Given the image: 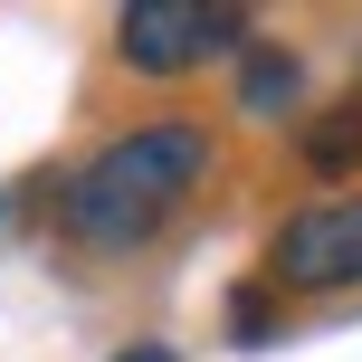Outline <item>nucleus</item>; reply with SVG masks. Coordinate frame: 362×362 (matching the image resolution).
I'll return each mask as SVG.
<instances>
[{
    "instance_id": "obj_1",
    "label": "nucleus",
    "mask_w": 362,
    "mask_h": 362,
    "mask_svg": "<svg viewBox=\"0 0 362 362\" xmlns=\"http://www.w3.org/2000/svg\"><path fill=\"white\" fill-rule=\"evenodd\" d=\"M210 172V124L163 115V124H134L67 181V238L76 248H144L153 229L181 210V191Z\"/></svg>"
},
{
    "instance_id": "obj_2",
    "label": "nucleus",
    "mask_w": 362,
    "mask_h": 362,
    "mask_svg": "<svg viewBox=\"0 0 362 362\" xmlns=\"http://www.w3.org/2000/svg\"><path fill=\"white\" fill-rule=\"evenodd\" d=\"M115 48H124L134 76H191L200 57H238L248 48V19L238 10H200V0H124Z\"/></svg>"
},
{
    "instance_id": "obj_3",
    "label": "nucleus",
    "mask_w": 362,
    "mask_h": 362,
    "mask_svg": "<svg viewBox=\"0 0 362 362\" xmlns=\"http://www.w3.org/2000/svg\"><path fill=\"white\" fill-rule=\"evenodd\" d=\"M267 276L296 286V296L362 286V191L353 200H305V210H286L276 238H267Z\"/></svg>"
},
{
    "instance_id": "obj_4",
    "label": "nucleus",
    "mask_w": 362,
    "mask_h": 362,
    "mask_svg": "<svg viewBox=\"0 0 362 362\" xmlns=\"http://www.w3.org/2000/svg\"><path fill=\"white\" fill-rule=\"evenodd\" d=\"M296 86H305V67H296L286 48H238V105L248 115H286Z\"/></svg>"
},
{
    "instance_id": "obj_5",
    "label": "nucleus",
    "mask_w": 362,
    "mask_h": 362,
    "mask_svg": "<svg viewBox=\"0 0 362 362\" xmlns=\"http://www.w3.org/2000/svg\"><path fill=\"white\" fill-rule=\"evenodd\" d=\"M305 163L325 172V181L362 172V105H334V115H315V124H305Z\"/></svg>"
},
{
    "instance_id": "obj_6",
    "label": "nucleus",
    "mask_w": 362,
    "mask_h": 362,
    "mask_svg": "<svg viewBox=\"0 0 362 362\" xmlns=\"http://www.w3.org/2000/svg\"><path fill=\"white\" fill-rule=\"evenodd\" d=\"M229 305H238V344H267V296H257V286H238Z\"/></svg>"
},
{
    "instance_id": "obj_7",
    "label": "nucleus",
    "mask_w": 362,
    "mask_h": 362,
    "mask_svg": "<svg viewBox=\"0 0 362 362\" xmlns=\"http://www.w3.org/2000/svg\"><path fill=\"white\" fill-rule=\"evenodd\" d=\"M115 362H172V353L163 344H134V353H115Z\"/></svg>"
}]
</instances>
